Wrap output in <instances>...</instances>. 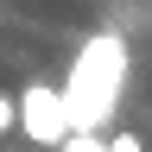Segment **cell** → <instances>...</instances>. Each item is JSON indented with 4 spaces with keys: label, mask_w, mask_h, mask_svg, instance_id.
Returning <instances> with one entry per match:
<instances>
[{
    "label": "cell",
    "mask_w": 152,
    "mask_h": 152,
    "mask_svg": "<svg viewBox=\"0 0 152 152\" xmlns=\"http://www.w3.org/2000/svg\"><path fill=\"white\" fill-rule=\"evenodd\" d=\"M7 127H13V95L0 89V133H7Z\"/></svg>",
    "instance_id": "5"
},
{
    "label": "cell",
    "mask_w": 152,
    "mask_h": 152,
    "mask_svg": "<svg viewBox=\"0 0 152 152\" xmlns=\"http://www.w3.org/2000/svg\"><path fill=\"white\" fill-rule=\"evenodd\" d=\"M57 152H102V133H70Z\"/></svg>",
    "instance_id": "4"
},
{
    "label": "cell",
    "mask_w": 152,
    "mask_h": 152,
    "mask_svg": "<svg viewBox=\"0 0 152 152\" xmlns=\"http://www.w3.org/2000/svg\"><path fill=\"white\" fill-rule=\"evenodd\" d=\"M13 127L26 133L32 146H64L70 140V114H64V95L57 83H26L13 102Z\"/></svg>",
    "instance_id": "2"
},
{
    "label": "cell",
    "mask_w": 152,
    "mask_h": 152,
    "mask_svg": "<svg viewBox=\"0 0 152 152\" xmlns=\"http://www.w3.org/2000/svg\"><path fill=\"white\" fill-rule=\"evenodd\" d=\"M102 152H146L140 133H102Z\"/></svg>",
    "instance_id": "3"
},
{
    "label": "cell",
    "mask_w": 152,
    "mask_h": 152,
    "mask_svg": "<svg viewBox=\"0 0 152 152\" xmlns=\"http://www.w3.org/2000/svg\"><path fill=\"white\" fill-rule=\"evenodd\" d=\"M127 76H133V57H127V38L121 32H89L76 45L70 70H64V114H70V133H108L114 108L127 95Z\"/></svg>",
    "instance_id": "1"
}]
</instances>
